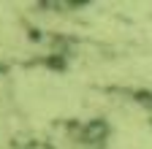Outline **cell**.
I'll use <instances>...</instances> for the list:
<instances>
[{"mask_svg": "<svg viewBox=\"0 0 152 149\" xmlns=\"http://www.w3.org/2000/svg\"><path fill=\"white\" fill-rule=\"evenodd\" d=\"M30 149H52V146H49V144H33Z\"/></svg>", "mask_w": 152, "mask_h": 149, "instance_id": "cell-1", "label": "cell"}]
</instances>
